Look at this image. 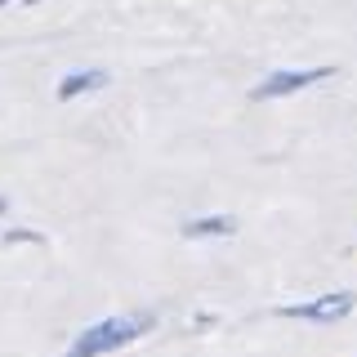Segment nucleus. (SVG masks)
I'll return each instance as SVG.
<instances>
[{
	"instance_id": "obj_3",
	"label": "nucleus",
	"mask_w": 357,
	"mask_h": 357,
	"mask_svg": "<svg viewBox=\"0 0 357 357\" xmlns=\"http://www.w3.org/2000/svg\"><path fill=\"white\" fill-rule=\"evenodd\" d=\"M321 76H331V67H308V72H273L264 85H255V98H277V94H295L304 85H317Z\"/></svg>"
},
{
	"instance_id": "obj_5",
	"label": "nucleus",
	"mask_w": 357,
	"mask_h": 357,
	"mask_svg": "<svg viewBox=\"0 0 357 357\" xmlns=\"http://www.w3.org/2000/svg\"><path fill=\"white\" fill-rule=\"evenodd\" d=\"M215 232H232V219H197V223H188V237H215Z\"/></svg>"
},
{
	"instance_id": "obj_4",
	"label": "nucleus",
	"mask_w": 357,
	"mask_h": 357,
	"mask_svg": "<svg viewBox=\"0 0 357 357\" xmlns=\"http://www.w3.org/2000/svg\"><path fill=\"white\" fill-rule=\"evenodd\" d=\"M98 85H107V72H81V76H67V81L59 85V98H76V94H85V89H98Z\"/></svg>"
},
{
	"instance_id": "obj_8",
	"label": "nucleus",
	"mask_w": 357,
	"mask_h": 357,
	"mask_svg": "<svg viewBox=\"0 0 357 357\" xmlns=\"http://www.w3.org/2000/svg\"><path fill=\"white\" fill-rule=\"evenodd\" d=\"M0 5H5V0H0Z\"/></svg>"
},
{
	"instance_id": "obj_2",
	"label": "nucleus",
	"mask_w": 357,
	"mask_h": 357,
	"mask_svg": "<svg viewBox=\"0 0 357 357\" xmlns=\"http://www.w3.org/2000/svg\"><path fill=\"white\" fill-rule=\"evenodd\" d=\"M353 308H357V295H349V290H335V295H321V299H312V304H290V308H282V317H299V321H344Z\"/></svg>"
},
{
	"instance_id": "obj_6",
	"label": "nucleus",
	"mask_w": 357,
	"mask_h": 357,
	"mask_svg": "<svg viewBox=\"0 0 357 357\" xmlns=\"http://www.w3.org/2000/svg\"><path fill=\"white\" fill-rule=\"evenodd\" d=\"M0 210H5V197H0Z\"/></svg>"
},
{
	"instance_id": "obj_7",
	"label": "nucleus",
	"mask_w": 357,
	"mask_h": 357,
	"mask_svg": "<svg viewBox=\"0 0 357 357\" xmlns=\"http://www.w3.org/2000/svg\"><path fill=\"white\" fill-rule=\"evenodd\" d=\"M27 5H36V0H27Z\"/></svg>"
},
{
	"instance_id": "obj_1",
	"label": "nucleus",
	"mask_w": 357,
	"mask_h": 357,
	"mask_svg": "<svg viewBox=\"0 0 357 357\" xmlns=\"http://www.w3.org/2000/svg\"><path fill=\"white\" fill-rule=\"evenodd\" d=\"M148 326H152L148 317H107V321H94L89 331H81V340H76L63 357H103L112 349H121V344L139 340Z\"/></svg>"
}]
</instances>
